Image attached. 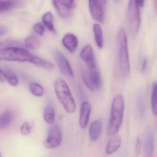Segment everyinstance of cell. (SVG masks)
Wrapping results in <instances>:
<instances>
[{"instance_id":"cell-1","label":"cell","mask_w":157,"mask_h":157,"mask_svg":"<svg viewBox=\"0 0 157 157\" xmlns=\"http://www.w3.org/2000/svg\"><path fill=\"white\" fill-rule=\"evenodd\" d=\"M124 108L123 96L121 94L116 95L112 103L110 117L108 128L109 135H114L120 130L123 120Z\"/></svg>"},{"instance_id":"cell-2","label":"cell","mask_w":157,"mask_h":157,"mask_svg":"<svg viewBox=\"0 0 157 157\" xmlns=\"http://www.w3.org/2000/svg\"><path fill=\"white\" fill-rule=\"evenodd\" d=\"M117 46L119 71L121 76L126 78L130 73V65L127 36L123 28L117 33Z\"/></svg>"},{"instance_id":"cell-3","label":"cell","mask_w":157,"mask_h":157,"mask_svg":"<svg viewBox=\"0 0 157 157\" xmlns=\"http://www.w3.org/2000/svg\"><path fill=\"white\" fill-rule=\"evenodd\" d=\"M55 94L67 112L73 113L76 109L75 100L68 84L63 79L56 78L54 82Z\"/></svg>"},{"instance_id":"cell-4","label":"cell","mask_w":157,"mask_h":157,"mask_svg":"<svg viewBox=\"0 0 157 157\" xmlns=\"http://www.w3.org/2000/svg\"><path fill=\"white\" fill-rule=\"evenodd\" d=\"M31 54L24 48L12 47L0 50V61L28 62Z\"/></svg>"},{"instance_id":"cell-5","label":"cell","mask_w":157,"mask_h":157,"mask_svg":"<svg viewBox=\"0 0 157 157\" xmlns=\"http://www.w3.org/2000/svg\"><path fill=\"white\" fill-rule=\"evenodd\" d=\"M128 26L131 35L135 36L139 30L141 22L140 8L135 1H130L127 7Z\"/></svg>"},{"instance_id":"cell-6","label":"cell","mask_w":157,"mask_h":157,"mask_svg":"<svg viewBox=\"0 0 157 157\" xmlns=\"http://www.w3.org/2000/svg\"><path fill=\"white\" fill-rule=\"evenodd\" d=\"M82 80L85 85L91 91L99 89L102 84L100 74L96 69L84 72L82 74Z\"/></svg>"},{"instance_id":"cell-7","label":"cell","mask_w":157,"mask_h":157,"mask_svg":"<svg viewBox=\"0 0 157 157\" xmlns=\"http://www.w3.org/2000/svg\"><path fill=\"white\" fill-rule=\"evenodd\" d=\"M62 142V134L60 128L57 124L52 125L50 128L48 137L44 145L48 149H53L59 146Z\"/></svg>"},{"instance_id":"cell-8","label":"cell","mask_w":157,"mask_h":157,"mask_svg":"<svg viewBox=\"0 0 157 157\" xmlns=\"http://www.w3.org/2000/svg\"><path fill=\"white\" fill-rule=\"evenodd\" d=\"M106 4V1H89V7L91 15L95 20L101 23H103L105 21Z\"/></svg>"},{"instance_id":"cell-9","label":"cell","mask_w":157,"mask_h":157,"mask_svg":"<svg viewBox=\"0 0 157 157\" xmlns=\"http://www.w3.org/2000/svg\"><path fill=\"white\" fill-rule=\"evenodd\" d=\"M52 5L60 17L62 18L70 17L76 6V3L72 0H60L52 1Z\"/></svg>"},{"instance_id":"cell-10","label":"cell","mask_w":157,"mask_h":157,"mask_svg":"<svg viewBox=\"0 0 157 157\" xmlns=\"http://www.w3.org/2000/svg\"><path fill=\"white\" fill-rule=\"evenodd\" d=\"M54 57L61 72L67 77L73 78L74 73L69 61L64 54L60 51H57L54 54Z\"/></svg>"},{"instance_id":"cell-11","label":"cell","mask_w":157,"mask_h":157,"mask_svg":"<svg viewBox=\"0 0 157 157\" xmlns=\"http://www.w3.org/2000/svg\"><path fill=\"white\" fill-rule=\"evenodd\" d=\"M81 59L85 62L90 70L96 69V61L93 54V49L90 44L85 46L80 53Z\"/></svg>"},{"instance_id":"cell-12","label":"cell","mask_w":157,"mask_h":157,"mask_svg":"<svg viewBox=\"0 0 157 157\" xmlns=\"http://www.w3.org/2000/svg\"><path fill=\"white\" fill-rule=\"evenodd\" d=\"M91 111V106L89 102H82L80 106L79 118V125L81 129H85L87 126Z\"/></svg>"},{"instance_id":"cell-13","label":"cell","mask_w":157,"mask_h":157,"mask_svg":"<svg viewBox=\"0 0 157 157\" xmlns=\"http://www.w3.org/2000/svg\"><path fill=\"white\" fill-rule=\"evenodd\" d=\"M62 42L63 46L71 53H74L78 47V38L72 33H68L65 34Z\"/></svg>"},{"instance_id":"cell-14","label":"cell","mask_w":157,"mask_h":157,"mask_svg":"<svg viewBox=\"0 0 157 157\" xmlns=\"http://www.w3.org/2000/svg\"><path fill=\"white\" fill-rule=\"evenodd\" d=\"M102 123L96 120L90 124L89 128V136L91 141L95 142L100 137L102 131Z\"/></svg>"},{"instance_id":"cell-15","label":"cell","mask_w":157,"mask_h":157,"mask_svg":"<svg viewBox=\"0 0 157 157\" xmlns=\"http://www.w3.org/2000/svg\"><path fill=\"white\" fill-rule=\"evenodd\" d=\"M121 139L119 135H115L109 140L106 148L107 155H111L116 152L121 147Z\"/></svg>"},{"instance_id":"cell-16","label":"cell","mask_w":157,"mask_h":157,"mask_svg":"<svg viewBox=\"0 0 157 157\" xmlns=\"http://www.w3.org/2000/svg\"><path fill=\"white\" fill-rule=\"evenodd\" d=\"M28 62L33 64L38 67L47 70H52L54 68V65L51 63L32 54L30 56Z\"/></svg>"},{"instance_id":"cell-17","label":"cell","mask_w":157,"mask_h":157,"mask_svg":"<svg viewBox=\"0 0 157 157\" xmlns=\"http://www.w3.org/2000/svg\"><path fill=\"white\" fill-rule=\"evenodd\" d=\"M154 136L151 132L147 135L145 146V157H154Z\"/></svg>"},{"instance_id":"cell-18","label":"cell","mask_w":157,"mask_h":157,"mask_svg":"<svg viewBox=\"0 0 157 157\" xmlns=\"http://www.w3.org/2000/svg\"><path fill=\"white\" fill-rule=\"evenodd\" d=\"M13 118V112L6 110L0 114V130L7 127L12 122Z\"/></svg>"},{"instance_id":"cell-19","label":"cell","mask_w":157,"mask_h":157,"mask_svg":"<svg viewBox=\"0 0 157 157\" xmlns=\"http://www.w3.org/2000/svg\"><path fill=\"white\" fill-rule=\"evenodd\" d=\"M93 32L97 46L99 49H102L103 46L102 31L101 27L99 24H94L93 26Z\"/></svg>"},{"instance_id":"cell-20","label":"cell","mask_w":157,"mask_h":157,"mask_svg":"<svg viewBox=\"0 0 157 157\" xmlns=\"http://www.w3.org/2000/svg\"><path fill=\"white\" fill-rule=\"evenodd\" d=\"M25 47L31 49H36L39 48L40 44V40L34 35L28 36L25 41Z\"/></svg>"},{"instance_id":"cell-21","label":"cell","mask_w":157,"mask_h":157,"mask_svg":"<svg viewBox=\"0 0 157 157\" xmlns=\"http://www.w3.org/2000/svg\"><path fill=\"white\" fill-rule=\"evenodd\" d=\"M44 120L49 124L54 123L55 120V112L54 108L51 105H47L44 109L43 113Z\"/></svg>"},{"instance_id":"cell-22","label":"cell","mask_w":157,"mask_h":157,"mask_svg":"<svg viewBox=\"0 0 157 157\" xmlns=\"http://www.w3.org/2000/svg\"><path fill=\"white\" fill-rule=\"evenodd\" d=\"M21 2L16 1H0V14L20 6Z\"/></svg>"},{"instance_id":"cell-23","label":"cell","mask_w":157,"mask_h":157,"mask_svg":"<svg viewBox=\"0 0 157 157\" xmlns=\"http://www.w3.org/2000/svg\"><path fill=\"white\" fill-rule=\"evenodd\" d=\"M42 22L50 31L53 33H56V29L53 24V17L52 14L50 12H47L43 15Z\"/></svg>"},{"instance_id":"cell-24","label":"cell","mask_w":157,"mask_h":157,"mask_svg":"<svg viewBox=\"0 0 157 157\" xmlns=\"http://www.w3.org/2000/svg\"><path fill=\"white\" fill-rule=\"evenodd\" d=\"M152 112L155 116L157 115V83L155 82L152 86L151 97Z\"/></svg>"},{"instance_id":"cell-25","label":"cell","mask_w":157,"mask_h":157,"mask_svg":"<svg viewBox=\"0 0 157 157\" xmlns=\"http://www.w3.org/2000/svg\"><path fill=\"white\" fill-rule=\"evenodd\" d=\"M29 90L34 96L41 97L44 94V89L42 86L37 83H31L29 85Z\"/></svg>"},{"instance_id":"cell-26","label":"cell","mask_w":157,"mask_h":157,"mask_svg":"<svg viewBox=\"0 0 157 157\" xmlns=\"http://www.w3.org/2000/svg\"><path fill=\"white\" fill-rule=\"evenodd\" d=\"M19 42L14 40H5L0 41V50L6 48L12 47H17Z\"/></svg>"},{"instance_id":"cell-27","label":"cell","mask_w":157,"mask_h":157,"mask_svg":"<svg viewBox=\"0 0 157 157\" xmlns=\"http://www.w3.org/2000/svg\"><path fill=\"white\" fill-rule=\"evenodd\" d=\"M6 80L7 82L13 86H16L18 84V79L16 75L11 71L6 72Z\"/></svg>"},{"instance_id":"cell-28","label":"cell","mask_w":157,"mask_h":157,"mask_svg":"<svg viewBox=\"0 0 157 157\" xmlns=\"http://www.w3.org/2000/svg\"><path fill=\"white\" fill-rule=\"evenodd\" d=\"M137 108H138L139 116L141 118H143L145 114L146 109L144 102L142 97H140L138 99V102H137Z\"/></svg>"},{"instance_id":"cell-29","label":"cell","mask_w":157,"mask_h":157,"mask_svg":"<svg viewBox=\"0 0 157 157\" xmlns=\"http://www.w3.org/2000/svg\"><path fill=\"white\" fill-rule=\"evenodd\" d=\"M20 132L24 135H27L30 134L31 132V127L28 122H25L21 125Z\"/></svg>"},{"instance_id":"cell-30","label":"cell","mask_w":157,"mask_h":157,"mask_svg":"<svg viewBox=\"0 0 157 157\" xmlns=\"http://www.w3.org/2000/svg\"><path fill=\"white\" fill-rule=\"evenodd\" d=\"M34 31L39 36H41L44 34L45 29L44 25L40 23H36L33 27Z\"/></svg>"},{"instance_id":"cell-31","label":"cell","mask_w":157,"mask_h":157,"mask_svg":"<svg viewBox=\"0 0 157 157\" xmlns=\"http://www.w3.org/2000/svg\"><path fill=\"white\" fill-rule=\"evenodd\" d=\"M136 149L137 155H140L142 150V141L140 137H137L136 139Z\"/></svg>"},{"instance_id":"cell-32","label":"cell","mask_w":157,"mask_h":157,"mask_svg":"<svg viewBox=\"0 0 157 157\" xmlns=\"http://www.w3.org/2000/svg\"><path fill=\"white\" fill-rule=\"evenodd\" d=\"M147 60L146 57L144 56L142 59V63H141V71L142 73H144L147 67Z\"/></svg>"},{"instance_id":"cell-33","label":"cell","mask_w":157,"mask_h":157,"mask_svg":"<svg viewBox=\"0 0 157 157\" xmlns=\"http://www.w3.org/2000/svg\"><path fill=\"white\" fill-rule=\"evenodd\" d=\"M6 80V76L5 72L0 69V83Z\"/></svg>"},{"instance_id":"cell-34","label":"cell","mask_w":157,"mask_h":157,"mask_svg":"<svg viewBox=\"0 0 157 157\" xmlns=\"http://www.w3.org/2000/svg\"><path fill=\"white\" fill-rule=\"evenodd\" d=\"M8 31V29L6 27L0 25V37L6 34Z\"/></svg>"},{"instance_id":"cell-35","label":"cell","mask_w":157,"mask_h":157,"mask_svg":"<svg viewBox=\"0 0 157 157\" xmlns=\"http://www.w3.org/2000/svg\"><path fill=\"white\" fill-rule=\"evenodd\" d=\"M135 2L137 6L139 8H142V7H144V1L141 0V1H135Z\"/></svg>"},{"instance_id":"cell-36","label":"cell","mask_w":157,"mask_h":157,"mask_svg":"<svg viewBox=\"0 0 157 157\" xmlns=\"http://www.w3.org/2000/svg\"><path fill=\"white\" fill-rule=\"evenodd\" d=\"M155 7L156 11H157V1H155Z\"/></svg>"},{"instance_id":"cell-37","label":"cell","mask_w":157,"mask_h":157,"mask_svg":"<svg viewBox=\"0 0 157 157\" xmlns=\"http://www.w3.org/2000/svg\"><path fill=\"white\" fill-rule=\"evenodd\" d=\"M0 157H1V154H0Z\"/></svg>"}]
</instances>
